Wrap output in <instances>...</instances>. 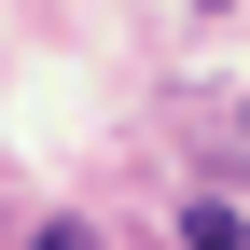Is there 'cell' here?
Returning <instances> with one entry per match:
<instances>
[{
    "label": "cell",
    "mask_w": 250,
    "mask_h": 250,
    "mask_svg": "<svg viewBox=\"0 0 250 250\" xmlns=\"http://www.w3.org/2000/svg\"><path fill=\"white\" fill-rule=\"evenodd\" d=\"M28 250H98V236H83V223H42V236H28Z\"/></svg>",
    "instance_id": "1"
}]
</instances>
